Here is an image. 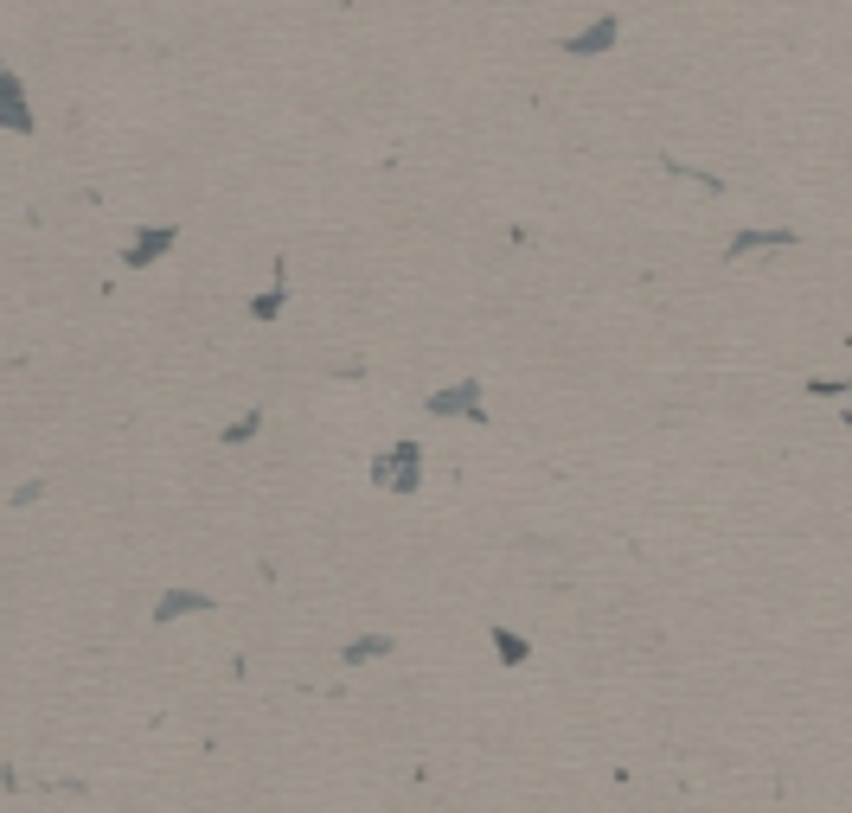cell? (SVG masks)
<instances>
[{
    "label": "cell",
    "instance_id": "11",
    "mask_svg": "<svg viewBox=\"0 0 852 813\" xmlns=\"http://www.w3.org/2000/svg\"><path fill=\"white\" fill-rule=\"evenodd\" d=\"M257 430H263V410H244V417H237L232 430L218 435V442H225V449H237V442H251V435H257Z\"/></svg>",
    "mask_w": 852,
    "mask_h": 813
},
{
    "label": "cell",
    "instance_id": "5",
    "mask_svg": "<svg viewBox=\"0 0 852 813\" xmlns=\"http://www.w3.org/2000/svg\"><path fill=\"white\" fill-rule=\"evenodd\" d=\"M0 109H7V128H13V135H32V109H27L20 71H0Z\"/></svg>",
    "mask_w": 852,
    "mask_h": 813
},
{
    "label": "cell",
    "instance_id": "4",
    "mask_svg": "<svg viewBox=\"0 0 852 813\" xmlns=\"http://www.w3.org/2000/svg\"><path fill=\"white\" fill-rule=\"evenodd\" d=\"M616 39H621V20H616V13H603L596 26H584V32H570V39H565V51H570V58H603V51L616 46Z\"/></svg>",
    "mask_w": 852,
    "mask_h": 813
},
{
    "label": "cell",
    "instance_id": "6",
    "mask_svg": "<svg viewBox=\"0 0 852 813\" xmlns=\"http://www.w3.org/2000/svg\"><path fill=\"white\" fill-rule=\"evenodd\" d=\"M206 609H212L206 589H167L155 603V621H180V615H206Z\"/></svg>",
    "mask_w": 852,
    "mask_h": 813
},
{
    "label": "cell",
    "instance_id": "3",
    "mask_svg": "<svg viewBox=\"0 0 852 813\" xmlns=\"http://www.w3.org/2000/svg\"><path fill=\"white\" fill-rule=\"evenodd\" d=\"M430 417H468V423H488V410H481V379H462V384H449V391H437V398H430Z\"/></svg>",
    "mask_w": 852,
    "mask_h": 813
},
{
    "label": "cell",
    "instance_id": "2",
    "mask_svg": "<svg viewBox=\"0 0 852 813\" xmlns=\"http://www.w3.org/2000/svg\"><path fill=\"white\" fill-rule=\"evenodd\" d=\"M174 237H180V225H141L129 237V251H123V263H129V270H155L160 256L174 251Z\"/></svg>",
    "mask_w": 852,
    "mask_h": 813
},
{
    "label": "cell",
    "instance_id": "9",
    "mask_svg": "<svg viewBox=\"0 0 852 813\" xmlns=\"http://www.w3.org/2000/svg\"><path fill=\"white\" fill-rule=\"evenodd\" d=\"M283 302H288V270L276 263V288H263L257 302H251V314H257V321H276V314H283Z\"/></svg>",
    "mask_w": 852,
    "mask_h": 813
},
{
    "label": "cell",
    "instance_id": "7",
    "mask_svg": "<svg viewBox=\"0 0 852 813\" xmlns=\"http://www.w3.org/2000/svg\"><path fill=\"white\" fill-rule=\"evenodd\" d=\"M789 244H795V231H737L731 237V263L750 251H789Z\"/></svg>",
    "mask_w": 852,
    "mask_h": 813
},
{
    "label": "cell",
    "instance_id": "1",
    "mask_svg": "<svg viewBox=\"0 0 852 813\" xmlns=\"http://www.w3.org/2000/svg\"><path fill=\"white\" fill-rule=\"evenodd\" d=\"M372 481L385 487V493H417V481H423V449L417 442H391L385 456L372 461Z\"/></svg>",
    "mask_w": 852,
    "mask_h": 813
},
{
    "label": "cell",
    "instance_id": "10",
    "mask_svg": "<svg viewBox=\"0 0 852 813\" xmlns=\"http://www.w3.org/2000/svg\"><path fill=\"white\" fill-rule=\"evenodd\" d=\"M493 654L507 666H526L532 660V647H526V635H513V628H493Z\"/></svg>",
    "mask_w": 852,
    "mask_h": 813
},
{
    "label": "cell",
    "instance_id": "8",
    "mask_svg": "<svg viewBox=\"0 0 852 813\" xmlns=\"http://www.w3.org/2000/svg\"><path fill=\"white\" fill-rule=\"evenodd\" d=\"M391 647H398L391 635H360V640H346V647H340V660H346V666H360V660H385Z\"/></svg>",
    "mask_w": 852,
    "mask_h": 813
}]
</instances>
